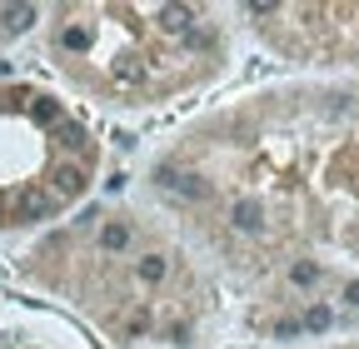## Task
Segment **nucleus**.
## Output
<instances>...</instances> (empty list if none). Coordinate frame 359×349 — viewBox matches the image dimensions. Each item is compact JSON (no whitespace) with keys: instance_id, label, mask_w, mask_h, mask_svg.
I'll return each mask as SVG.
<instances>
[{"instance_id":"f257e3e1","label":"nucleus","mask_w":359,"mask_h":349,"mask_svg":"<svg viewBox=\"0 0 359 349\" xmlns=\"http://www.w3.org/2000/svg\"><path fill=\"white\" fill-rule=\"evenodd\" d=\"M140 200L219 270L250 329L285 334L330 254L359 265V85H259L190 115Z\"/></svg>"},{"instance_id":"7ed1b4c3","label":"nucleus","mask_w":359,"mask_h":349,"mask_svg":"<svg viewBox=\"0 0 359 349\" xmlns=\"http://www.w3.org/2000/svg\"><path fill=\"white\" fill-rule=\"evenodd\" d=\"M240 11L224 6H55L40 40L55 80L100 110H170L230 75Z\"/></svg>"},{"instance_id":"423d86ee","label":"nucleus","mask_w":359,"mask_h":349,"mask_svg":"<svg viewBox=\"0 0 359 349\" xmlns=\"http://www.w3.org/2000/svg\"><path fill=\"white\" fill-rule=\"evenodd\" d=\"M309 349H359V339H344V344H309Z\"/></svg>"},{"instance_id":"f03ea898","label":"nucleus","mask_w":359,"mask_h":349,"mask_svg":"<svg viewBox=\"0 0 359 349\" xmlns=\"http://www.w3.org/2000/svg\"><path fill=\"white\" fill-rule=\"evenodd\" d=\"M20 270L115 349H205L240 315L219 270L145 200H110L45 230Z\"/></svg>"},{"instance_id":"39448f33","label":"nucleus","mask_w":359,"mask_h":349,"mask_svg":"<svg viewBox=\"0 0 359 349\" xmlns=\"http://www.w3.org/2000/svg\"><path fill=\"white\" fill-rule=\"evenodd\" d=\"M240 30H250L269 55L290 65H359V11L240 6Z\"/></svg>"},{"instance_id":"20e7f679","label":"nucleus","mask_w":359,"mask_h":349,"mask_svg":"<svg viewBox=\"0 0 359 349\" xmlns=\"http://www.w3.org/2000/svg\"><path fill=\"white\" fill-rule=\"evenodd\" d=\"M105 170L90 115L35 80H0V230H55L85 205Z\"/></svg>"}]
</instances>
